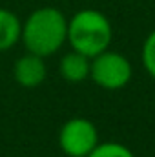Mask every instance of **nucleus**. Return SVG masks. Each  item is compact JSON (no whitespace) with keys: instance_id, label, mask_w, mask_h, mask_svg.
Segmentation results:
<instances>
[{"instance_id":"nucleus-1","label":"nucleus","mask_w":155,"mask_h":157,"mask_svg":"<svg viewBox=\"0 0 155 157\" xmlns=\"http://www.w3.org/2000/svg\"><path fill=\"white\" fill-rule=\"evenodd\" d=\"M20 40L29 53L51 57L68 42V18L57 7H39L24 20Z\"/></svg>"},{"instance_id":"nucleus-2","label":"nucleus","mask_w":155,"mask_h":157,"mask_svg":"<svg viewBox=\"0 0 155 157\" xmlns=\"http://www.w3.org/2000/svg\"><path fill=\"white\" fill-rule=\"evenodd\" d=\"M113 29L108 17L97 9H82L68 20V42L88 57H95L108 49Z\"/></svg>"},{"instance_id":"nucleus-3","label":"nucleus","mask_w":155,"mask_h":157,"mask_svg":"<svg viewBox=\"0 0 155 157\" xmlns=\"http://www.w3.org/2000/svg\"><path fill=\"white\" fill-rule=\"evenodd\" d=\"M131 73H133L131 62L122 53L104 49L99 55L91 57L89 78L104 90L124 88L130 82Z\"/></svg>"},{"instance_id":"nucleus-4","label":"nucleus","mask_w":155,"mask_h":157,"mask_svg":"<svg viewBox=\"0 0 155 157\" xmlns=\"http://www.w3.org/2000/svg\"><path fill=\"white\" fill-rule=\"evenodd\" d=\"M60 150L68 157H88L99 144V132L86 117H73L66 121L59 132Z\"/></svg>"},{"instance_id":"nucleus-5","label":"nucleus","mask_w":155,"mask_h":157,"mask_svg":"<svg viewBox=\"0 0 155 157\" xmlns=\"http://www.w3.org/2000/svg\"><path fill=\"white\" fill-rule=\"evenodd\" d=\"M46 75H47V68H46L44 57L29 53V51L22 55L13 66V77L24 88L40 86L46 80Z\"/></svg>"},{"instance_id":"nucleus-6","label":"nucleus","mask_w":155,"mask_h":157,"mask_svg":"<svg viewBox=\"0 0 155 157\" xmlns=\"http://www.w3.org/2000/svg\"><path fill=\"white\" fill-rule=\"evenodd\" d=\"M89 70H91V57L80 53L77 49L68 51L60 60V75L73 84L89 78Z\"/></svg>"},{"instance_id":"nucleus-7","label":"nucleus","mask_w":155,"mask_h":157,"mask_svg":"<svg viewBox=\"0 0 155 157\" xmlns=\"http://www.w3.org/2000/svg\"><path fill=\"white\" fill-rule=\"evenodd\" d=\"M20 33H22L20 18L13 11L0 7V51L11 49L20 40Z\"/></svg>"},{"instance_id":"nucleus-8","label":"nucleus","mask_w":155,"mask_h":157,"mask_svg":"<svg viewBox=\"0 0 155 157\" xmlns=\"http://www.w3.org/2000/svg\"><path fill=\"white\" fill-rule=\"evenodd\" d=\"M88 157H135L133 152L120 143H99Z\"/></svg>"},{"instance_id":"nucleus-9","label":"nucleus","mask_w":155,"mask_h":157,"mask_svg":"<svg viewBox=\"0 0 155 157\" xmlns=\"http://www.w3.org/2000/svg\"><path fill=\"white\" fill-rule=\"evenodd\" d=\"M141 59H142L144 70L155 78V31H152L144 40L142 51H141Z\"/></svg>"}]
</instances>
